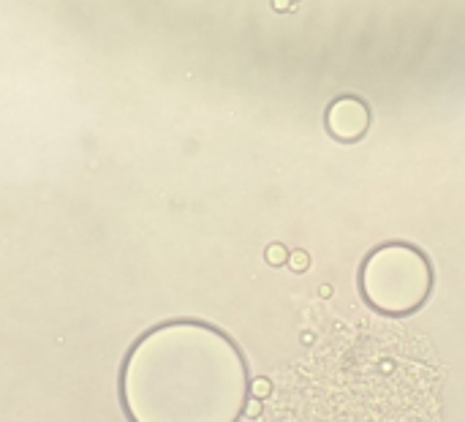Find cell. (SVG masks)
<instances>
[{
  "mask_svg": "<svg viewBox=\"0 0 465 422\" xmlns=\"http://www.w3.org/2000/svg\"><path fill=\"white\" fill-rule=\"evenodd\" d=\"M251 374L237 341L199 319L155 325L128 349L120 404L131 422H237Z\"/></svg>",
  "mask_w": 465,
  "mask_h": 422,
  "instance_id": "obj_1",
  "label": "cell"
},
{
  "mask_svg": "<svg viewBox=\"0 0 465 422\" xmlns=\"http://www.w3.org/2000/svg\"><path fill=\"white\" fill-rule=\"evenodd\" d=\"M360 289L371 308L387 316L420 311L433 289V267L425 251L411 243L373 248L360 267Z\"/></svg>",
  "mask_w": 465,
  "mask_h": 422,
  "instance_id": "obj_2",
  "label": "cell"
},
{
  "mask_svg": "<svg viewBox=\"0 0 465 422\" xmlns=\"http://www.w3.org/2000/svg\"><path fill=\"white\" fill-rule=\"evenodd\" d=\"M324 126L338 142H360L371 128V106L360 95H341L327 106Z\"/></svg>",
  "mask_w": 465,
  "mask_h": 422,
  "instance_id": "obj_3",
  "label": "cell"
},
{
  "mask_svg": "<svg viewBox=\"0 0 465 422\" xmlns=\"http://www.w3.org/2000/svg\"><path fill=\"white\" fill-rule=\"evenodd\" d=\"M286 259V248L283 246H272L270 251H267V262H272V265H281Z\"/></svg>",
  "mask_w": 465,
  "mask_h": 422,
  "instance_id": "obj_4",
  "label": "cell"
},
{
  "mask_svg": "<svg viewBox=\"0 0 465 422\" xmlns=\"http://www.w3.org/2000/svg\"><path fill=\"white\" fill-rule=\"evenodd\" d=\"M305 267H308V256L305 254H294L292 256V270L294 273H305Z\"/></svg>",
  "mask_w": 465,
  "mask_h": 422,
  "instance_id": "obj_5",
  "label": "cell"
},
{
  "mask_svg": "<svg viewBox=\"0 0 465 422\" xmlns=\"http://www.w3.org/2000/svg\"><path fill=\"white\" fill-rule=\"evenodd\" d=\"M251 393H256L259 398H264V396L270 393V385H267V382H253V385H251Z\"/></svg>",
  "mask_w": 465,
  "mask_h": 422,
  "instance_id": "obj_6",
  "label": "cell"
}]
</instances>
